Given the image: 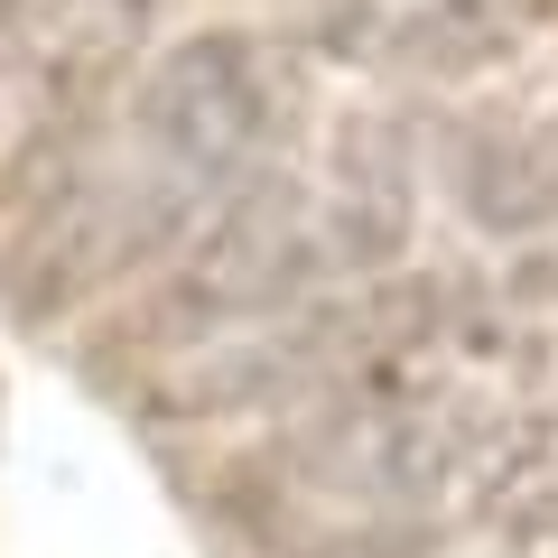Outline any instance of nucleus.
<instances>
[{"label":"nucleus","mask_w":558,"mask_h":558,"mask_svg":"<svg viewBox=\"0 0 558 558\" xmlns=\"http://www.w3.org/2000/svg\"><path fill=\"white\" fill-rule=\"evenodd\" d=\"M215 196L223 186H196L159 159H131V168L94 159L38 223H20V233L0 242V307L20 326H57L65 307L102 299L131 270H149L159 252H178Z\"/></svg>","instance_id":"obj_1"},{"label":"nucleus","mask_w":558,"mask_h":558,"mask_svg":"<svg viewBox=\"0 0 558 558\" xmlns=\"http://www.w3.org/2000/svg\"><path fill=\"white\" fill-rule=\"evenodd\" d=\"M326 270H336V252H326L317 196L299 178H279V168H252V178H233L205 205V223L186 233V260L168 270V289L131 326H149L159 336L149 354H168V344L205 336V326L289 317Z\"/></svg>","instance_id":"obj_2"},{"label":"nucleus","mask_w":558,"mask_h":558,"mask_svg":"<svg viewBox=\"0 0 558 558\" xmlns=\"http://www.w3.org/2000/svg\"><path fill=\"white\" fill-rule=\"evenodd\" d=\"M279 121H289V84H279V65L242 28L178 38L168 57H149V75L131 94L140 159L178 168L196 186H233L252 168H270Z\"/></svg>","instance_id":"obj_3"},{"label":"nucleus","mask_w":558,"mask_h":558,"mask_svg":"<svg viewBox=\"0 0 558 558\" xmlns=\"http://www.w3.org/2000/svg\"><path fill=\"white\" fill-rule=\"evenodd\" d=\"M159 10L168 0H28L10 57L28 75L38 121H102V102L121 94V75L149 47Z\"/></svg>","instance_id":"obj_4"},{"label":"nucleus","mask_w":558,"mask_h":558,"mask_svg":"<svg viewBox=\"0 0 558 558\" xmlns=\"http://www.w3.org/2000/svg\"><path fill=\"white\" fill-rule=\"evenodd\" d=\"M410 215H418L410 131L381 112H354L336 131V149H326V196H317L336 270H391L400 242H410Z\"/></svg>","instance_id":"obj_5"},{"label":"nucleus","mask_w":558,"mask_h":558,"mask_svg":"<svg viewBox=\"0 0 558 558\" xmlns=\"http://www.w3.org/2000/svg\"><path fill=\"white\" fill-rule=\"evenodd\" d=\"M475 502L502 558H558V410L502 428V457Z\"/></svg>","instance_id":"obj_6"},{"label":"nucleus","mask_w":558,"mask_h":558,"mask_svg":"<svg viewBox=\"0 0 558 558\" xmlns=\"http://www.w3.org/2000/svg\"><path fill=\"white\" fill-rule=\"evenodd\" d=\"M457 186H465V205H475V223L531 233V223L558 215V149L539 131H521V121H484L457 149Z\"/></svg>","instance_id":"obj_7"},{"label":"nucleus","mask_w":558,"mask_h":558,"mask_svg":"<svg viewBox=\"0 0 558 558\" xmlns=\"http://www.w3.org/2000/svg\"><path fill=\"white\" fill-rule=\"evenodd\" d=\"M317 558H418V531H354V539H326Z\"/></svg>","instance_id":"obj_8"}]
</instances>
